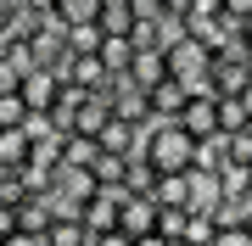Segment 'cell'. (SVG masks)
<instances>
[{
  "instance_id": "1",
  "label": "cell",
  "mask_w": 252,
  "mask_h": 246,
  "mask_svg": "<svg viewBox=\"0 0 252 246\" xmlns=\"http://www.w3.org/2000/svg\"><path fill=\"white\" fill-rule=\"evenodd\" d=\"M162 56H168V73H174V79H185V90H207V62H213V51H207L196 34L174 39Z\"/></svg>"
},
{
  "instance_id": "2",
  "label": "cell",
  "mask_w": 252,
  "mask_h": 246,
  "mask_svg": "<svg viewBox=\"0 0 252 246\" xmlns=\"http://www.w3.org/2000/svg\"><path fill=\"white\" fill-rule=\"evenodd\" d=\"M118 235L124 241H152L157 235V196L152 191H129L118 207Z\"/></svg>"
},
{
  "instance_id": "3",
  "label": "cell",
  "mask_w": 252,
  "mask_h": 246,
  "mask_svg": "<svg viewBox=\"0 0 252 246\" xmlns=\"http://www.w3.org/2000/svg\"><path fill=\"white\" fill-rule=\"evenodd\" d=\"M174 123H180L190 140L219 135V95H213V90H190V95H185V107L174 112Z\"/></svg>"
},
{
  "instance_id": "4",
  "label": "cell",
  "mask_w": 252,
  "mask_h": 246,
  "mask_svg": "<svg viewBox=\"0 0 252 246\" xmlns=\"http://www.w3.org/2000/svg\"><path fill=\"white\" fill-rule=\"evenodd\" d=\"M45 235H51V191H28L23 207H17V235H11V241L45 246Z\"/></svg>"
},
{
  "instance_id": "5",
  "label": "cell",
  "mask_w": 252,
  "mask_h": 246,
  "mask_svg": "<svg viewBox=\"0 0 252 246\" xmlns=\"http://www.w3.org/2000/svg\"><path fill=\"white\" fill-rule=\"evenodd\" d=\"M28 45H34V62H45V67L67 62V23L56 17V11H45V17L34 23V34H28Z\"/></svg>"
},
{
  "instance_id": "6",
  "label": "cell",
  "mask_w": 252,
  "mask_h": 246,
  "mask_svg": "<svg viewBox=\"0 0 252 246\" xmlns=\"http://www.w3.org/2000/svg\"><path fill=\"white\" fill-rule=\"evenodd\" d=\"M247 56H213V62H207V90H213V95H241L252 84V62H247Z\"/></svg>"
},
{
  "instance_id": "7",
  "label": "cell",
  "mask_w": 252,
  "mask_h": 246,
  "mask_svg": "<svg viewBox=\"0 0 252 246\" xmlns=\"http://www.w3.org/2000/svg\"><path fill=\"white\" fill-rule=\"evenodd\" d=\"M219 201H224L219 173H213V168H190V173H185V207H190V213H213Z\"/></svg>"
},
{
  "instance_id": "8",
  "label": "cell",
  "mask_w": 252,
  "mask_h": 246,
  "mask_svg": "<svg viewBox=\"0 0 252 246\" xmlns=\"http://www.w3.org/2000/svg\"><path fill=\"white\" fill-rule=\"evenodd\" d=\"M101 151H118V157H129V151H140V123L135 118H124V112H112L107 123H101Z\"/></svg>"
},
{
  "instance_id": "9",
  "label": "cell",
  "mask_w": 252,
  "mask_h": 246,
  "mask_svg": "<svg viewBox=\"0 0 252 246\" xmlns=\"http://www.w3.org/2000/svg\"><path fill=\"white\" fill-rule=\"evenodd\" d=\"M185 95H190V90H185V79H174V73H168V79H157L152 90H146V107H152V118H174V112L185 107Z\"/></svg>"
},
{
  "instance_id": "10",
  "label": "cell",
  "mask_w": 252,
  "mask_h": 246,
  "mask_svg": "<svg viewBox=\"0 0 252 246\" xmlns=\"http://www.w3.org/2000/svg\"><path fill=\"white\" fill-rule=\"evenodd\" d=\"M107 118H112V101L90 90L79 107H73V135H101V123H107Z\"/></svg>"
},
{
  "instance_id": "11",
  "label": "cell",
  "mask_w": 252,
  "mask_h": 246,
  "mask_svg": "<svg viewBox=\"0 0 252 246\" xmlns=\"http://www.w3.org/2000/svg\"><path fill=\"white\" fill-rule=\"evenodd\" d=\"M95 56L107 62V73L118 79V73H129V62H135V39H129V34H101Z\"/></svg>"
},
{
  "instance_id": "12",
  "label": "cell",
  "mask_w": 252,
  "mask_h": 246,
  "mask_svg": "<svg viewBox=\"0 0 252 246\" xmlns=\"http://www.w3.org/2000/svg\"><path fill=\"white\" fill-rule=\"evenodd\" d=\"M129 79H135L140 90H152L157 79H168V56H162V51H135V62H129Z\"/></svg>"
},
{
  "instance_id": "13",
  "label": "cell",
  "mask_w": 252,
  "mask_h": 246,
  "mask_svg": "<svg viewBox=\"0 0 252 246\" xmlns=\"http://www.w3.org/2000/svg\"><path fill=\"white\" fill-rule=\"evenodd\" d=\"M95 23H101V34H129V28H135V6H129V0H101Z\"/></svg>"
},
{
  "instance_id": "14",
  "label": "cell",
  "mask_w": 252,
  "mask_h": 246,
  "mask_svg": "<svg viewBox=\"0 0 252 246\" xmlns=\"http://www.w3.org/2000/svg\"><path fill=\"white\" fill-rule=\"evenodd\" d=\"M28 146H34V140L23 135V123L17 129H0V168H23L28 163Z\"/></svg>"
},
{
  "instance_id": "15",
  "label": "cell",
  "mask_w": 252,
  "mask_h": 246,
  "mask_svg": "<svg viewBox=\"0 0 252 246\" xmlns=\"http://www.w3.org/2000/svg\"><path fill=\"white\" fill-rule=\"evenodd\" d=\"M185 224H190V207H162L157 201V235L152 241H185Z\"/></svg>"
},
{
  "instance_id": "16",
  "label": "cell",
  "mask_w": 252,
  "mask_h": 246,
  "mask_svg": "<svg viewBox=\"0 0 252 246\" xmlns=\"http://www.w3.org/2000/svg\"><path fill=\"white\" fill-rule=\"evenodd\" d=\"M45 246H90V229H84V219H51Z\"/></svg>"
},
{
  "instance_id": "17",
  "label": "cell",
  "mask_w": 252,
  "mask_h": 246,
  "mask_svg": "<svg viewBox=\"0 0 252 246\" xmlns=\"http://www.w3.org/2000/svg\"><path fill=\"white\" fill-rule=\"evenodd\" d=\"M124 163H129V157H118V151H95L90 179H95V185H124Z\"/></svg>"
},
{
  "instance_id": "18",
  "label": "cell",
  "mask_w": 252,
  "mask_h": 246,
  "mask_svg": "<svg viewBox=\"0 0 252 246\" xmlns=\"http://www.w3.org/2000/svg\"><path fill=\"white\" fill-rule=\"evenodd\" d=\"M101 45V23H67V51H95Z\"/></svg>"
},
{
  "instance_id": "19",
  "label": "cell",
  "mask_w": 252,
  "mask_h": 246,
  "mask_svg": "<svg viewBox=\"0 0 252 246\" xmlns=\"http://www.w3.org/2000/svg\"><path fill=\"white\" fill-rule=\"evenodd\" d=\"M56 17H62V23H90L95 17V11H101V0H56Z\"/></svg>"
},
{
  "instance_id": "20",
  "label": "cell",
  "mask_w": 252,
  "mask_h": 246,
  "mask_svg": "<svg viewBox=\"0 0 252 246\" xmlns=\"http://www.w3.org/2000/svg\"><path fill=\"white\" fill-rule=\"evenodd\" d=\"M28 118V101H23V90H6L0 95V129H17Z\"/></svg>"
},
{
  "instance_id": "21",
  "label": "cell",
  "mask_w": 252,
  "mask_h": 246,
  "mask_svg": "<svg viewBox=\"0 0 252 246\" xmlns=\"http://www.w3.org/2000/svg\"><path fill=\"white\" fill-rule=\"evenodd\" d=\"M247 107H241V95H219V129H247Z\"/></svg>"
},
{
  "instance_id": "22",
  "label": "cell",
  "mask_w": 252,
  "mask_h": 246,
  "mask_svg": "<svg viewBox=\"0 0 252 246\" xmlns=\"http://www.w3.org/2000/svg\"><path fill=\"white\" fill-rule=\"evenodd\" d=\"M11 235H17V207L0 201V241H11Z\"/></svg>"
},
{
  "instance_id": "23",
  "label": "cell",
  "mask_w": 252,
  "mask_h": 246,
  "mask_svg": "<svg viewBox=\"0 0 252 246\" xmlns=\"http://www.w3.org/2000/svg\"><path fill=\"white\" fill-rule=\"evenodd\" d=\"M17 84H23V73L6 62V56H0V95H6V90H17Z\"/></svg>"
},
{
  "instance_id": "24",
  "label": "cell",
  "mask_w": 252,
  "mask_h": 246,
  "mask_svg": "<svg viewBox=\"0 0 252 246\" xmlns=\"http://www.w3.org/2000/svg\"><path fill=\"white\" fill-rule=\"evenodd\" d=\"M213 11H224V0H190L185 17H213Z\"/></svg>"
},
{
  "instance_id": "25",
  "label": "cell",
  "mask_w": 252,
  "mask_h": 246,
  "mask_svg": "<svg viewBox=\"0 0 252 246\" xmlns=\"http://www.w3.org/2000/svg\"><path fill=\"white\" fill-rule=\"evenodd\" d=\"M129 6H135V17H157V11H162V0H129Z\"/></svg>"
},
{
  "instance_id": "26",
  "label": "cell",
  "mask_w": 252,
  "mask_h": 246,
  "mask_svg": "<svg viewBox=\"0 0 252 246\" xmlns=\"http://www.w3.org/2000/svg\"><path fill=\"white\" fill-rule=\"evenodd\" d=\"M224 11H230V17H247V11H252V0H224Z\"/></svg>"
},
{
  "instance_id": "27",
  "label": "cell",
  "mask_w": 252,
  "mask_h": 246,
  "mask_svg": "<svg viewBox=\"0 0 252 246\" xmlns=\"http://www.w3.org/2000/svg\"><path fill=\"white\" fill-rule=\"evenodd\" d=\"M162 11H174V17H185V11H190V0H162Z\"/></svg>"
},
{
  "instance_id": "28",
  "label": "cell",
  "mask_w": 252,
  "mask_h": 246,
  "mask_svg": "<svg viewBox=\"0 0 252 246\" xmlns=\"http://www.w3.org/2000/svg\"><path fill=\"white\" fill-rule=\"evenodd\" d=\"M23 6H28V11H51L56 0H23Z\"/></svg>"
},
{
  "instance_id": "29",
  "label": "cell",
  "mask_w": 252,
  "mask_h": 246,
  "mask_svg": "<svg viewBox=\"0 0 252 246\" xmlns=\"http://www.w3.org/2000/svg\"><path fill=\"white\" fill-rule=\"evenodd\" d=\"M241 107H247V118H252V84H247V90H241Z\"/></svg>"
},
{
  "instance_id": "30",
  "label": "cell",
  "mask_w": 252,
  "mask_h": 246,
  "mask_svg": "<svg viewBox=\"0 0 252 246\" xmlns=\"http://www.w3.org/2000/svg\"><path fill=\"white\" fill-rule=\"evenodd\" d=\"M241 224H247V235H252V196H247V213H241Z\"/></svg>"
},
{
  "instance_id": "31",
  "label": "cell",
  "mask_w": 252,
  "mask_h": 246,
  "mask_svg": "<svg viewBox=\"0 0 252 246\" xmlns=\"http://www.w3.org/2000/svg\"><path fill=\"white\" fill-rule=\"evenodd\" d=\"M247 62H252V56H247Z\"/></svg>"
},
{
  "instance_id": "32",
  "label": "cell",
  "mask_w": 252,
  "mask_h": 246,
  "mask_svg": "<svg viewBox=\"0 0 252 246\" xmlns=\"http://www.w3.org/2000/svg\"><path fill=\"white\" fill-rule=\"evenodd\" d=\"M247 129H252V123H247Z\"/></svg>"
}]
</instances>
